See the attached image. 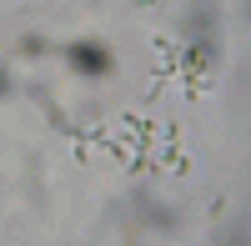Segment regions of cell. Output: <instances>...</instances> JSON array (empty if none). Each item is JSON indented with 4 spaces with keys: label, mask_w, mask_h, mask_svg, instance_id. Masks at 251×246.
I'll return each mask as SVG.
<instances>
[{
    "label": "cell",
    "mask_w": 251,
    "mask_h": 246,
    "mask_svg": "<svg viewBox=\"0 0 251 246\" xmlns=\"http://www.w3.org/2000/svg\"><path fill=\"white\" fill-rule=\"evenodd\" d=\"M71 60H75L80 71H91V75H100V71L111 66V55L100 50V46H91V40H86V46H75V50H71Z\"/></svg>",
    "instance_id": "cell-1"
}]
</instances>
